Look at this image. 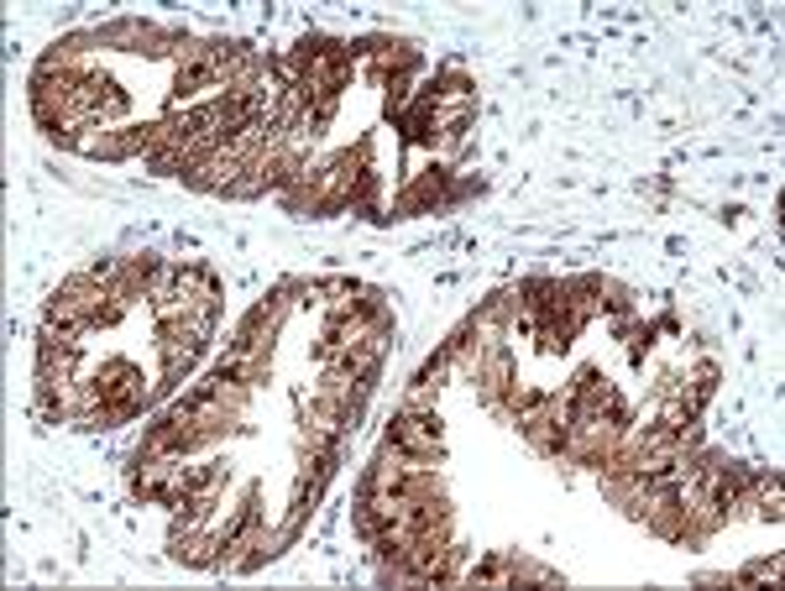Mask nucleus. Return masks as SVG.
<instances>
[{"label": "nucleus", "instance_id": "nucleus-1", "mask_svg": "<svg viewBox=\"0 0 785 591\" xmlns=\"http://www.w3.org/2000/svg\"><path fill=\"white\" fill-rule=\"evenodd\" d=\"M775 570H780V560H759V565H749V570H743L738 581H770Z\"/></svg>", "mask_w": 785, "mask_h": 591}]
</instances>
